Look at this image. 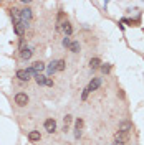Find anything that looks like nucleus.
Wrapping results in <instances>:
<instances>
[{"label": "nucleus", "instance_id": "obj_14", "mask_svg": "<svg viewBox=\"0 0 144 145\" xmlns=\"http://www.w3.org/2000/svg\"><path fill=\"white\" fill-rule=\"evenodd\" d=\"M10 12H12V18H13V25H15V23H20V22H22V20H20V10L12 8Z\"/></svg>", "mask_w": 144, "mask_h": 145}, {"label": "nucleus", "instance_id": "obj_10", "mask_svg": "<svg viewBox=\"0 0 144 145\" xmlns=\"http://www.w3.org/2000/svg\"><path fill=\"white\" fill-rule=\"evenodd\" d=\"M13 28H15V33H17L18 36H23V33H25V28H27V27L20 22V23H15V25H13Z\"/></svg>", "mask_w": 144, "mask_h": 145}, {"label": "nucleus", "instance_id": "obj_13", "mask_svg": "<svg viewBox=\"0 0 144 145\" xmlns=\"http://www.w3.org/2000/svg\"><path fill=\"white\" fill-rule=\"evenodd\" d=\"M40 138H42V135H40L38 130H32V132L28 134V140H30V142H38Z\"/></svg>", "mask_w": 144, "mask_h": 145}, {"label": "nucleus", "instance_id": "obj_4", "mask_svg": "<svg viewBox=\"0 0 144 145\" xmlns=\"http://www.w3.org/2000/svg\"><path fill=\"white\" fill-rule=\"evenodd\" d=\"M43 127H45L46 132H50V134H53L55 130H56V120L55 119H46L45 124H43Z\"/></svg>", "mask_w": 144, "mask_h": 145}, {"label": "nucleus", "instance_id": "obj_16", "mask_svg": "<svg viewBox=\"0 0 144 145\" xmlns=\"http://www.w3.org/2000/svg\"><path fill=\"white\" fill-rule=\"evenodd\" d=\"M68 50L71 53H80V41H71L70 46H68Z\"/></svg>", "mask_w": 144, "mask_h": 145}, {"label": "nucleus", "instance_id": "obj_12", "mask_svg": "<svg viewBox=\"0 0 144 145\" xmlns=\"http://www.w3.org/2000/svg\"><path fill=\"white\" fill-rule=\"evenodd\" d=\"M32 53H33V51H32L30 48H22V50H20L22 59H30V58H32Z\"/></svg>", "mask_w": 144, "mask_h": 145}, {"label": "nucleus", "instance_id": "obj_3", "mask_svg": "<svg viewBox=\"0 0 144 145\" xmlns=\"http://www.w3.org/2000/svg\"><path fill=\"white\" fill-rule=\"evenodd\" d=\"M32 74H33L32 69H18L17 71V78L20 79V81H28Z\"/></svg>", "mask_w": 144, "mask_h": 145}, {"label": "nucleus", "instance_id": "obj_25", "mask_svg": "<svg viewBox=\"0 0 144 145\" xmlns=\"http://www.w3.org/2000/svg\"><path fill=\"white\" fill-rule=\"evenodd\" d=\"M113 145H121V144H116V142H114V144H113Z\"/></svg>", "mask_w": 144, "mask_h": 145}, {"label": "nucleus", "instance_id": "obj_6", "mask_svg": "<svg viewBox=\"0 0 144 145\" xmlns=\"http://www.w3.org/2000/svg\"><path fill=\"white\" fill-rule=\"evenodd\" d=\"M129 140V134H123V132H116L114 135V142L121 145H126V142Z\"/></svg>", "mask_w": 144, "mask_h": 145}, {"label": "nucleus", "instance_id": "obj_7", "mask_svg": "<svg viewBox=\"0 0 144 145\" xmlns=\"http://www.w3.org/2000/svg\"><path fill=\"white\" fill-rule=\"evenodd\" d=\"M32 71H33V76H36V74H40V72L45 69V64L42 63V61H35V63L32 64V68H30Z\"/></svg>", "mask_w": 144, "mask_h": 145}, {"label": "nucleus", "instance_id": "obj_15", "mask_svg": "<svg viewBox=\"0 0 144 145\" xmlns=\"http://www.w3.org/2000/svg\"><path fill=\"white\" fill-rule=\"evenodd\" d=\"M90 68L91 69H98V68H101V59H99V58H91L90 59Z\"/></svg>", "mask_w": 144, "mask_h": 145}, {"label": "nucleus", "instance_id": "obj_23", "mask_svg": "<svg viewBox=\"0 0 144 145\" xmlns=\"http://www.w3.org/2000/svg\"><path fill=\"white\" fill-rule=\"evenodd\" d=\"M88 94H90V91H88V88H86V89L83 91V94H81V99H83V101H86V97H88Z\"/></svg>", "mask_w": 144, "mask_h": 145}, {"label": "nucleus", "instance_id": "obj_11", "mask_svg": "<svg viewBox=\"0 0 144 145\" xmlns=\"http://www.w3.org/2000/svg\"><path fill=\"white\" fill-rule=\"evenodd\" d=\"M60 27H61V30L65 31V35H66V36H70V35L73 33V27L70 25V23H68V22H63Z\"/></svg>", "mask_w": 144, "mask_h": 145}, {"label": "nucleus", "instance_id": "obj_22", "mask_svg": "<svg viewBox=\"0 0 144 145\" xmlns=\"http://www.w3.org/2000/svg\"><path fill=\"white\" fill-rule=\"evenodd\" d=\"M70 43H71V40H70V36H66V38L63 40V46H65V48H68V46H70Z\"/></svg>", "mask_w": 144, "mask_h": 145}, {"label": "nucleus", "instance_id": "obj_8", "mask_svg": "<svg viewBox=\"0 0 144 145\" xmlns=\"http://www.w3.org/2000/svg\"><path fill=\"white\" fill-rule=\"evenodd\" d=\"M99 86H101V78H93L91 82L88 84V91H90V92L91 91H96Z\"/></svg>", "mask_w": 144, "mask_h": 145}, {"label": "nucleus", "instance_id": "obj_5", "mask_svg": "<svg viewBox=\"0 0 144 145\" xmlns=\"http://www.w3.org/2000/svg\"><path fill=\"white\" fill-rule=\"evenodd\" d=\"M131 129H133V122H131V120H121V122H119V132L129 134Z\"/></svg>", "mask_w": 144, "mask_h": 145}, {"label": "nucleus", "instance_id": "obj_24", "mask_svg": "<svg viewBox=\"0 0 144 145\" xmlns=\"http://www.w3.org/2000/svg\"><path fill=\"white\" fill-rule=\"evenodd\" d=\"M45 86H50V88H52V86H53V79H52V78H46Z\"/></svg>", "mask_w": 144, "mask_h": 145}, {"label": "nucleus", "instance_id": "obj_9", "mask_svg": "<svg viewBox=\"0 0 144 145\" xmlns=\"http://www.w3.org/2000/svg\"><path fill=\"white\" fill-rule=\"evenodd\" d=\"M76 132H75V137L76 138H80L81 137V129H83V125H85V122H83V119H76Z\"/></svg>", "mask_w": 144, "mask_h": 145}, {"label": "nucleus", "instance_id": "obj_17", "mask_svg": "<svg viewBox=\"0 0 144 145\" xmlns=\"http://www.w3.org/2000/svg\"><path fill=\"white\" fill-rule=\"evenodd\" d=\"M35 81L38 86H45V82H46V76H43V74H36L35 76Z\"/></svg>", "mask_w": 144, "mask_h": 145}, {"label": "nucleus", "instance_id": "obj_18", "mask_svg": "<svg viewBox=\"0 0 144 145\" xmlns=\"http://www.w3.org/2000/svg\"><path fill=\"white\" fill-rule=\"evenodd\" d=\"M63 122H65V127H63V130L66 132V130H68V125H70V124L73 122V117H71V116H65V117H63Z\"/></svg>", "mask_w": 144, "mask_h": 145}, {"label": "nucleus", "instance_id": "obj_1", "mask_svg": "<svg viewBox=\"0 0 144 145\" xmlns=\"http://www.w3.org/2000/svg\"><path fill=\"white\" fill-rule=\"evenodd\" d=\"M20 20H22V23L27 27V23L32 20V10L30 8H23L20 10Z\"/></svg>", "mask_w": 144, "mask_h": 145}, {"label": "nucleus", "instance_id": "obj_20", "mask_svg": "<svg viewBox=\"0 0 144 145\" xmlns=\"http://www.w3.org/2000/svg\"><path fill=\"white\" fill-rule=\"evenodd\" d=\"M55 71H56V61H52L48 66V74H53Z\"/></svg>", "mask_w": 144, "mask_h": 145}, {"label": "nucleus", "instance_id": "obj_19", "mask_svg": "<svg viewBox=\"0 0 144 145\" xmlns=\"http://www.w3.org/2000/svg\"><path fill=\"white\" fill-rule=\"evenodd\" d=\"M65 68H66V63L63 59H56V71H63Z\"/></svg>", "mask_w": 144, "mask_h": 145}, {"label": "nucleus", "instance_id": "obj_2", "mask_svg": "<svg viewBox=\"0 0 144 145\" xmlns=\"http://www.w3.org/2000/svg\"><path fill=\"white\" fill-rule=\"evenodd\" d=\"M15 104L17 106H27L28 104V96L25 94V92H18V94H15Z\"/></svg>", "mask_w": 144, "mask_h": 145}, {"label": "nucleus", "instance_id": "obj_21", "mask_svg": "<svg viewBox=\"0 0 144 145\" xmlns=\"http://www.w3.org/2000/svg\"><path fill=\"white\" fill-rule=\"evenodd\" d=\"M101 71L104 72V74H108V72L111 71V64H103V66H101Z\"/></svg>", "mask_w": 144, "mask_h": 145}]
</instances>
